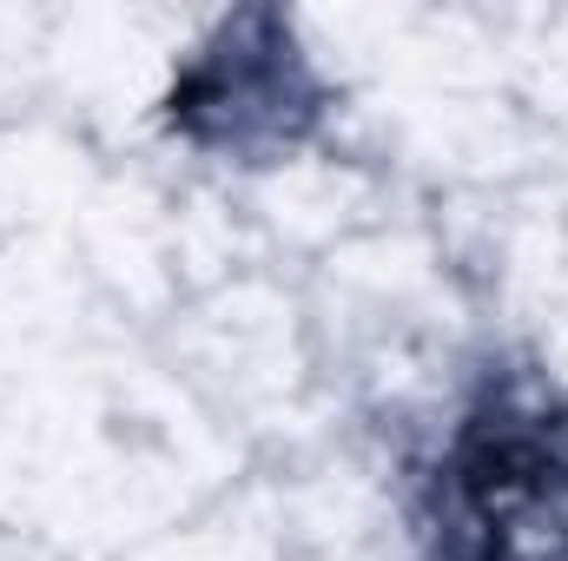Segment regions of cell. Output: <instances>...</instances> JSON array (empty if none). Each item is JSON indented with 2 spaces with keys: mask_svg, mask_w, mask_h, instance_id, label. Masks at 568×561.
Here are the masks:
<instances>
[{
  "mask_svg": "<svg viewBox=\"0 0 568 561\" xmlns=\"http://www.w3.org/2000/svg\"><path fill=\"white\" fill-rule=\"evenodd\" d=\"M449 561H568V410L496 390L449 449Z\"/></svg>",
  "mask_w": 568,
  "mask_h": 561,
  "instance_id": "cell-1",
  "label": "cell"
}]
</instances>
